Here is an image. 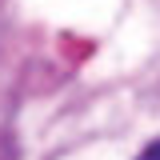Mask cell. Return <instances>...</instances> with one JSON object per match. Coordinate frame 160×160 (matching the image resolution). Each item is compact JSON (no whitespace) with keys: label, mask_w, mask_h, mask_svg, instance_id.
Wrapping results in <instances>:
<instances>
[{"label":"cell","mask_w":160,"mask_h":160,"mask_svg":"<svg viewBox=\"0 0 160 160\" xmlns=\"http://www.w3.org/2000/svg\"><path fill=\"white\" fill-rule=\"evenodd\" d=\"M136 160H160V140H152V144H148V148H144Z\"/></svg>","instance_id":"cell-1"}]
</instances>
